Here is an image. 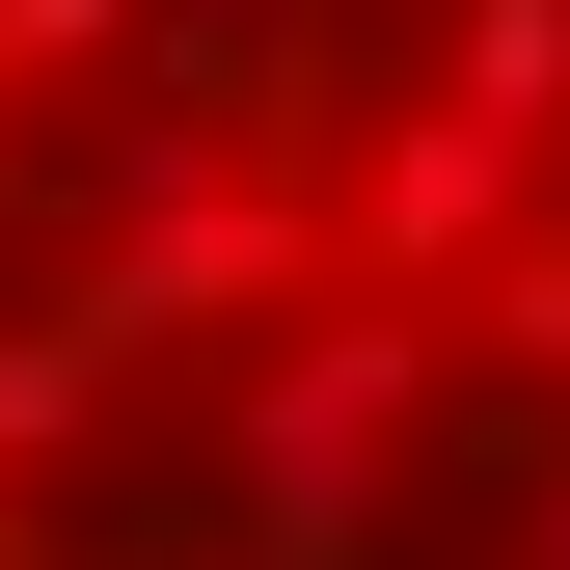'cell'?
<instances>
[{
    "mask_svg": "<svg viewBox=\"0 0 570 570\" xmlns=\"http://www.w3.org/2000/svg\"><path fill=\"white\" fill-rule=\"evenodd\" d=\"M435 326L462 299L326 272V299H272L218 353V543L245 570H381V489H407V435H435Z\"/></svg>",
    "mask_w": 570,
    "mask_h": 570,
    "instance_id": "6da1fadb",
    "label": "cell"
},
{
    "mask_svg": "<svg viewBox=\"0 0 570 570\" xmlns=\"http://www.w3.org/2000/svg\"><path fill=\"white\" fill-rule=\"evenodd\" d=\"M517 218H543V136L517 109H353V272H381V299H462Z\"/></svg>",
    "mask_w": 570,
    "mask_h": 570,
    "instance_id": "7a4b0ae2",
    "label": "cell"
},
{
    "mask_svg": "<svg viewBox=\"0 0 570 570\" xmlns=\"http://www.w3.org/2000/svg\"><path fill=\"white\" fill-rule=\"evenodd\" d=\"M136 381V353L82 326V299H55V326H0V489H28V462H82V407Z\"/></svg>",
    "mask_w": 570,
    "mask_h": 570,
    "instance_id": "3957f363",
    "label": "cell"
},
{
    "mask_svg": "<svg viewBox=\"0 0 570 570\" xmlns=\"http://www.w3.org/2000/svg\"><path fill=\"white\" fill-rule=\"evenodd\" d=\"M435 109H570V0H462V28H435Z\"/></svg>",
    "mask_w": 570,
    "mask_h": 570,
    "instance_id": "277c9868",
    "label": "cell"
},
{
    "mask_svg": "<svg viewBox=\"0 0 570 570\" xmlns=\"http://www.w3.org/2000/svg\"><path fill=\"white\" fill-rule=\"evenodd\" d=\"M462 326H489V353H543V381H570V245H489V272H462Z\"/></svg>",
    "mask_w": 570,
    "mask_h": 570,
    "instance_id": "5b68a950",
    "label": "cell"
},
{
    "mask_svg": "<svg viewBox=\"0 0 570 570\" xmlns=\"http://www.w3.org/2000/svg\"><path fill=\"white\" fill-rule=\"evenodd\" d=\"M136 55V0H0V82H109Z\"/></svg>",
    "mask_w": 570,
    "mask_h": 570,
    "instance_id": "8992f818",
    "label": "cell"
},
{
    "mask_svg": "<svg viewBox=\"0 0 570 570\" xmlns=\"http://www.w3.org/2000/svg\"><path fill=\"white\" fill-rule=\"evenodd\" d=\"M0 190H28V164H0Z\"/></svg>",
    "mask_w": 570,
    "mask_h": 570,
    "instance_id": "52a82bcc",
    "label": "cell"
}]
</instances>
